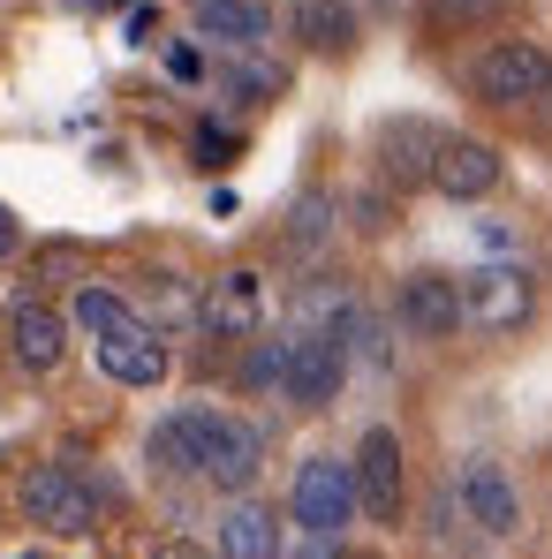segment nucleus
<instances>
[{
	"label": "nucleus",
	"mask_w": 552,
	"mask_h": 559,
	"mask_svg": "<svg viewBox=\"0 0 552 559\" xmlns=\"http://www.w3.org/2000/svg\"><path fill=\"white\" fill-rule=\"evenodd\" d=\"M280 364H287V333L250 348V364H243V385H250V393H280Z\"/></svg>",
	"instance_id": "5701e85b"
},
{
	"label": "nucleus",
	"mask_w": 552,
	"mask_h": 559,
	"mask_svg": "<svg viewBox=\"0 0 552 559\" xmlns=\"http://www.w3.org/2000/svg\"><path fill=\"white\" fill-rule=\"evenodd\" d=\"M341 385H349V348L326 333V325H295L287 333V364H280V401H295V408H333L341 401Z\"/></svg>",
	"instance_id": "423d86ee"
},
{
	"label": "nucleus",
	"mask_w": 552,
	"mask_h": 559,
	"mask_svg": "<svg viewBox=\"0 0 552 559\" xmlns=\"http://www.w3.org/2000/svg\"><path fill=\"white\" fill-rule=\"evenodd\" d=\"M538 318V273L530 265H477V273H461V325H477V333H522Z\"/></svg>",
	"instance_id": "39448f33"
},
{
	"label": "nucleus",
	"mask_w": 552,
	"mask_h": 559,
	"mask_svg": "<svg viewBox=\"0 0 552 559\" xmlns=\"http://www.w3.org/2000/svg\"><path fill=\"white\" fill-rule=\"evenodd\" d=\"M197 325H204L212 341H258V333H266V273H258V265L212 273L204 302H197Z\"/></svg>",
	"instance_id": "1a4fd4ad"
},
{
	"label": "nucleus",
	"mask_w": 552,
	"mask_h": 559,
	"mask_svg": "<svg viewBox=\"0 0 552 559\" xmlns=\"http://www.w3.org/2000/svg\"><path fill=\"white\" fill-rule=\"evenodd\" d=\"M287 31H295L303 53H326V61L356 53V38H364L356 0H287Z\"/></svg>",
	"instance_id": "2eb2a0df"
},
{
	"label": "nucleus",
	"mask_w": 552,
	"mask_h": 559,
	"mask_svg": "<svg viewBox=\"0 0 552 559\" xmlns=\"http://www.w3.org/2000/svg\"><path fill=\"white\" fill-rule=\"evenodd\" d=\"M349 484H356V514L371 522H401V507H409V454H401V439H394V424H371L364 439H356V454H349Z\"/></svg>",
	"instance_id": "0eeeda50"
},
{
	"label": "nucleus",
	"mask_w": 552,
	"mask_h": 559,
	"mask_svg": "<svg viewBox=\"0 0 552 559\" xmlns=\"http://www.w3.org/2000/svg\"><path fill=\"white\" fill-rule=\"evenodd\" d=\"M160 38V15L152 8H129V46H152Z\"/></svg>",
	"instance_id": "bb28decb"
},
{
	"label": "nucleus",
	"mask_w": 552,
	"mask_h": 559,
	"mask_svg": "<svg viewBox=\"0 0 552 559\" xmlns=\"http://www.w3.org/2000/svg\"><path fill=\"white\" fill-rule=\"evenodd\" d=\"M220 84L243 98V106H273V98L287 92V76H280V69H266V61H235V69H220Z\"/></svg>",
	"instance_id": "4be33fe9"
},
{
	"label": "nucleus",
	"mask_w": 552,
	"mask_h": 559,
	"mask_svg": "<svg viewBox=\"0 0 552 559\" xmlns=\"http://www.w3.org/2000/svg\"><path fill=\"white\" fill-rule=\"evenodd\" d=\"M507 182V152L500 144H484V136H439V152H432V182L447 204H484L492 189Z\"/></svg>",
	"instance_id": "9b49d317"
},
{
	"label": "nucleus",
	"mask_w": 552,
	"mask_h": 559,
	"mask_svg": "<svg viewBox=\"0 0 552 559\" xmlns=\"http://www.w3.org/2000/svg\"><path fill=\"white\" fill-rule=\"evenodd\" d=\"M152 559H220V552H212V545H197V537H167Z\"/></svg>",
	"instance_id": "a878e982"
},
{
	"label": "nucleus",
	"mask_w": 552,
	"mask_h": 559,
	"mask_svg": "<svg viewBox=\"0 0 552 559\" xmlns=\"http://www.w3.org/2000/svg\"><path fill=\"white\" fill-rule=\"evenodd\" d=\"M189 23H197V38H212V46H227V53H258V46L273 38L266 0H197Z\"/></svg>",
	"instance_id": "dca6fc26"
},
{
	"label": "nucleus",
	"mask_w": 552,
	"mask_h": 559,
	"mask_svg": "<svg viewBox=\"0 0 552 559\" xmlns=\"http://www.w3.org/2000/svg\"><path fill=\"white\" fill-rule=\"evenodd\" d=\"M469 92L484 98V106H545L552 92V53L538 46V38H500V46H484L477 61H469Z\"/></svg>",
	"instance_id": "7ed1b4c3"
},
{
	"label": "nucleus",
	"mask_w": 552,
	"mask_h": 559,
	"mask_svg": "<svg viewBox=\"0 0 552 559\" xmlns=\"http://www.w3.org/2000/svg\"><path fill=\"white\" fill-rule=\"evenodd\" d=\"M69 8H84V15H106V8H121V0H69Z\"/></svg>",
	"instance_id": "c756f323"
},
{
	"label": "nucleus",
	"mask_w": 552,
	"mask_h": 559,
	"mask_svg": "<svg viewBox=\"0 0 552 559\" xmlns=\"http://www.w3.org/2000/svg\"><path fill=\"white\" fill-rule=\"evenodd\" d=\"M280 514L273 507H258V499H235L227 514H220V559H280Z\"/></svg>",
	"instance_id": "f3484780"
},
{
	"label": "nucleus",
	"mask_w": 552,
	"mask_h": 559,
	"mask_svg": "<svg viewBox=\"0 0 552 559\" xmlns=\"http://www.w3.org/2000/svg\"><path fill=\"white\" fill-rule=\"evenodd\" d=\"M167 76H175V84H197V76H204V53H197V46H167Z\"/></svg>",
	"instance_id": "393cba45"
},
{
	"label": "nucleus",
	"mask_w": 552,
	"mask_h": 559,
	"mask_svg": "<svg viewBox=\"0 0 552 559\" xmlns=\"http://www.w3.org/2000/svg\"><path fill=\"white\" fill-rule=\"evenodd\" d=\"M15 507H23V522H31V530H46V537H92L98 522H106V499H98V484L84 476V468H69V462L23 468V484H15Z\"/></svg>",
	"instance_id": "f03ea898"
},
{
	"label": "nucleus",
	"mask_w": 552,
	"mask_h": 559,
	"mask_svg": "<svg viewBox=\"0 0 552 559\" xmlns=\"http://www.w3.org/2000/svg\"><path fill=\"white\" fill-rule=\"evenodd\" d=\"M8 356L31 378L61 371V364H69V318H61L54 302H23V310L8 318Z\"/></svg>",
	"instance_id": "ddd939ff"
},
{
	"label": "nucleus",
	"mask_w": 552,
	"mask_h": 559,
	"mask_svg": "<svg viewBox=\"0 0 552 559\" xmlns=\"http://www.w3.org/2000/svg\"><path fill=\"white\" fill-rule=\"evenodd\" d=\"M92 348H98V371L114 378V385H129V393H152V385H167V371H175L167 333L144 325V318H121L114 333H98Z\"/></svg>",
	"instance_id": "6e6552de"
},
{
	"label": "nucleus",
	"mask_w": 552,
	"mask_h": 559,
	"mask_svg": "<svg viewBox=\"0 0 552 559\" xmlns=\"http://www.w3.org/2000/svg\"><path fill=\"white\" fill-rule=\"evenodd\" d=\"M287 522H295L303 537H341V530L356 522V484H349V462H341V454H303V462H295Z\"/></svg>",
	"instance_id": "20e7f679"
},
{
	"label": "nucleus",
	"mask_w": 552,
	"mask_h": 559,
	"mask_svg": "<svg viewBox=\"0 0 552 559\" xmlns=\"http://www.w3.org/2000/svg\"><path fill=\"white\" fill-rule=\"evenodd\" d=\"M61 318H69V333H92V341H98V333H114V325H121V318H137V310H129L114 287L84 280V287L69 295V310H61Z\"/></svg>",
	"instance_id": "412c9836"
},
{
	"label": "nucleus",
	"mask_w": 552,
	"mask_h": 559,
	"mask_svg": "<svg viewBox=\"0 0 552 559\" xmlns=\"http://www.w3.org/2000/svg\"><path fill=\"white\" fill-rule=\"evenodd\" d=\"M235 152H243V136H227V129H197V167H235Z\"/></svg>",
	"instance_id": "b1692460"
},
{
	"label": "nucleus",
	"mask_w": 552,
	"mask_h": 559,
	"mask_svg": "<svg viewBox=\"0 0 552 559\" xmlns=\"http://www.w3.org/2000/svg\"><path fill=\"white\" fill-rule=\"evenodd\" d=\"M394 318H401V333H416V341H455L461 333V273H439V265L401 273Z\"/></svg>",
	"instance_id": "9d476101"
},
{
	"label": "nucleus",
	"mask_w": 552,
	"mask_h": 559,
	"mask_svg": "<svg viewBox=\"0 0 552 559\" xmlns=\"http://www.w3.org/2000/svg\"><path fill=\"white\" fill-rule=\"evenodd\" d=\"M333 341L349 348V364H371V371H386V364H394V348H386V318L364 310V302H349V318L333 325Z\"/></svg>",
	"instance_id": "aec40b11"
},
{
	"label": "nucleus",
	"mask_w": 552,
	"mask_h": 559,
	"mask_svg": "<svg viewBox=\"0 0 552 559\" xmlns=\"http://www.w3.org/2000/svg\"><path fill=\"white\" fill-rule=\"evenodd\" d=\"M515 0H424V31L432 38H461V31H492L507 23Z\"/></svg>",
	"instance_id": "6ab92c4d"
},
{
	"label": "nucleus",
	"mask_w": 552,
	"mask_h": 559,
	"mask_svg": "<svg viewBox=\"0 0 552 559\" xmlns=\"http://www.w3.org/2000/svg\"><path fill=\"white\" fill-rule=\"evenodd\" d=\"M439 136H447V129H432V121H416V114L386 121V129H378V175H386L394 189H424V182H432V152H439Z\"/></svg>",
	"instance_id": "4468645a"
},
{
	"label": "nucleus",
	"mask_w": 552,
	"mask_h": 559,
	"mask_svg": "<svg viewBox=\"0 0 552 559\" xmlns=\"http://www.w3.org/2000/svg\"><path fill=\"white\" fill-rule=\"evenodd\" d=\"M23 559H31V552H23Z\"/></svg>",
	"instance_id": "2f4dec72"
},
{
	"label": "nucleus",
	"mask_w": 552,
	"mask_h": 559,
	"mask_svg": "<svg viewBox=\"0 0 552 559\" xmlns=\"http://www.w3.org/2000/svg\"><path fill=\"white\" fill-rule=\"evenodd\" d=\"M349 559H364V552H349Z\"/></svg>",
	"instance_id": "7c9ffc66"
},
{
	"label": "nucleus",
	"mask_w": 552,
	"mask_h": 559,
	"mask_svg": "<svg viewBox=\"0 0 552 559\" xmlns=\"http://www.w3.org/2000/svg\"><path fill=\"white\" fill-rule=\"evenodd\" d=\"M303 559H349V552H341L333 537H303Z\"/></svg>",
	"instance_id": "c85d7f7f"
},
{
	"label": "nucleus",
	"mask_w": 552,
	"mask_h": 559,
	"mask_svg": "<svg viewBox=\"0 0 552 559\" xmlns=\"http://www.w3.org/2000/svg\"><path fill=\"white\" fill-rule=\"evenodd\" d=\"M152 462L167 476H197L227 499H243L266 468V431L227 416V408H175L160 431H152Z\"/></svg>",
	"instance_id": "f257e3e1"
},
{
	"label": "nucleus",
	"mask_w": 552,
	"mask_h": 559,
	"mask_svg": "<svg viewBox=\"0 0 552 559\" xmlns=\"http://www.w3.org/2000/svg\"><path fill=\"white\" fill-rule=\"evenodd\" d=\"M455 491H461V514L484 530V537H515L522 530V491H515V476L492 462V454H469L455 476Z\"/></svg>",
	"instance_id": "f8f14e48"
},
{
	"label": "nucleus",
	"mask_w": 552,
	"mask_h": 559,
	"mask_svg": "<svg viewBox=\"0 0 552 559\" xmlns=\"http://www.w3.org/2000/svg\"><path fill=\"white\" fill-rule=\"evenodd\" d=\"M15 242H23V219H15V212H8V204H0V258H8V250H15Z\"/></svg>",
	"instance_id": "cd10ccee"
},
{
	"label": "nucleus",
	"mask_w": 552,
	"mask_h": 559,
	"mask_svg": "<svg viewBox=\"0 0 552 559\" xmlns=\"http://www.w3.org/2000/svg\"><path fill=\"white\" fill-rule=\"evenodd\" d=\"M280 242H287L295 258H318V250L333 242V197H326V189H303V197L287 204V227H280Z\"/></svg>",
	"instance_id": "a211bd4d"
}]
</instances>
